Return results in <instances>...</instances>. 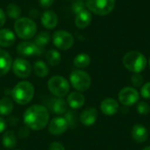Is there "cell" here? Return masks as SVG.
Segmentation results:
<instances>
[{
    "label": "cell",
    "mask_w": 150,
    "mask_h": 150,
    "mask_svg": "<svg viewBox=\"0 0 150 150\" xmlns=\"http://www.w3.org/2000/svg\"><path fill=\"white\" fill-rule=\"evenodd\" d=\"M23 121L31 130H42L49 122V112L41 105H33L25 111Z\"/></svg>",
    "instance_id": "6da1fadb"
},
{
    "label": "cell",
    "mask_w": 150,
    "mask_h": 150,
    "mask_svg": "<svg viewBox=\"0 0 150 150\" xmlns=\"http://www.w3.org/2000/svg\"><path fill=\"white\" fill-rule=\"evenodd\" d=\"M34 96V87L28 81L18 82L11 91V98L15 103L25 105L32 101Z\"/></svg>",
    "instance_id": "7a4b0ae2"
},
{
    "label": "cell",
    "mask_w": 150,
    "mask_h": 150,
    "mask_svg": "<svg viewBox=\"0 0 150 150\" xmlns=\"http://www.w3.org/2000/svg\"><path fill=\"white\" fill-rule=\"evenodd\" d=\"M123 65L133 73L142 72L147 66V59L145 55L139 51L127 52L123 57Z\"/></svg>",
    "instance_id": "3957f363"
},
{
    "label": "cell",
    "mask_w": 150,
    "mask_h": 150,
    "mask_svg": "<svg viewBox=\"0 0 150 150\" xmlns=\"http://www.w3.org/2000/svg\"><path fill=\"white\" fill-rule=\"evenodd\" d=\"M14 30L16 34L20 39L29 40L35 36L37 32V25L33 19L23 17L15 21Z\"/></svg>",
    "instance_id": "277c9868"
},
{
    "label": "cell",
    "mask_w": 150,
    "mask_h": 150,
    "mask_svg": "<svg viewBox=\"0 0 150 150\" xmlns=\"http://www.w3.org/2000/svg\"><path fill=\"white\" fill-rule=\"evenodd\" d=\"M48 91L57 98H64L69 92V81L62 76H54L47 81Z\"/></svg>",
    "instance_id": "5b68a950"
},
{
    "label": "cell",
    "mask_w": 150,
    "mask_h": 150,
    "mask_svg": "<svg viewBox=\"0 0 150 150\" xmlns=\"http://www.w3.org/2000/svg\"><path fill=\"white\" fill-rule=\"evenodd\" d=\"M69 81L73 88L79 92L86 91L91 85L90 75L83 69L73 70L69 75Z\"/></svg>",
    "instance_id": "8992f818"
},
{
    "label": "cell",
    "mask_w": 150,
    "mask_h": 150,
    "mask_svg": "<svg viewBox=\"0 0 150 150\" xmlns=\"http://www.w3.org/2000/svg\"><path fill=\"white\" fill-rule=\"evenodd\" d=\"M88 10L99 16H105L111 13L116 4V0H86Z\"/></svg>",
    "instance_id": "52a82bcc"
},
{
    "label": "cell",
    "mask_w": 150,
    "mask_h": 150,
    "mask_svg": "<svg viewBox=\"0 0 150 150\" xmlns=\"http://www.w3.org/2000/svg\"><path fill=\"white\" fill-rule=\"evenodd\" d=\"M54 45L61 50H68L74 44V37L65 30H58L53 35Z\"/></svg>",
    "instance_id": "ba28073f"
},
{
    "label": "cell",
    "mask_w": 150,
    "mask_h": 150,
    "mask_svg": "<svg viewBox=\"0 0 150 150\" xmlns=\"http://www.w3.org/2000/svg\"><path fill=\"white\" fill-rule=\"evenodd\" d=\"M140 94L134 87H125L119 93V100L125 106H130L137 103Z\"/></svg>",
    "instance_id": "9c48e42d"
},
{
    "label": "cell",
    "mask_w": 150,
    "mask_h": 150,
    "mask_svg": "<svg viewBox=\"0 0 150 150\" xmlns=\"http://www.w3.org/2000/svg\"><path fill=\"white\" fill-rule=\"evenodd\" d=\"M13 73L19 78H27L32 72V66L30 62L23 58H17L11 65Z\"/></svg>",
    "instance_id": "30bf717a"
},
{
    "label": "cell",
    "mask_w": 150,
    "mask_h": 150,
    "mask_svg": "<svg viewBox=\"0 0 150 150\" xmlns=\"http://www.w3.org/2000/svg\"><path fill=\"white\" fill-rule=\"evenodd\" d=\"M17 52L18 54L27 57V56H40L43 53V48L38 47L34 42L23 41L20 42L17 47Z\"/></svg>",
    "instance_id": "8fae6325"
},
{
    "label": "cell",
    "mask_w": 150,
    "mask_h": 150,
    "mask_svg": "<svg viewBox=\"0 0 150 150\" xmlns=\"http://www.w3.org/2000/svg\"><path fill=\"white\" fill-rule=\"evenodd\" d=\"M69 128V123L63 117L54 118L47 126V130L50 134L54 136H60L63 134Z\"/></svg>",
    "instance_id": "7c38bea8"
},
{
    "label": "cell",
    "mask_w": 150,
    "mask_h": 150,
    "mask_svg": "<svg viewBox=\"0 0 150 150\" xmlns=\"http://www.w3.org/2000/svg\"><path fill=\"white\" fill-rule=\"evenodd\" d=\"M100 110L105 116H112L118 112L119 104L114 98H107L101 102Z\"/></svg>",
    "instance_id": "4fadbf2b"
},
{
    "label": "cell",
    "mask_w": 150,
    "mask_h": 150,
    "mask_svg": "<svg viewBox=\"0 0 150 150\" xmlns=\"http://www.w3.org/2000/svg\"><path fill=\"white\" fill-rule=\"evenodd\" d=\"M98 111L94 107H88L85 110L83 111V112L80 115V122L86 126L90 127L92 126L98 119Z\"/></svg>",
    "instance_id": "5bb4252c"
},
{
    "label": "cell",
    "mask_w": 150,
    "mask_h": 150,
    "mask_svg": "<svg viewBox=\"0 0 150 150\" xmlns=\"http://www.w3.org/2000/svg\"><path fill=\"white\" fill-rule=\"evenodd\" d=\"M91 20H92V16H91V11L89 10L84 9L83 11L76 14L75 25H76V27L80 29H84L90 25V24L91 23Z\"/></svg>",
    "instance_id": "9a60e30c"
},
{
    "label": "cell",
    "mask_w": 150,
    "mask_h": 150,
    "mask_svg": "<svg viewBox=\"0 0 150 150\" xmlns=\"http://www.w3.org/2000/svg\"><path fill=\"white\" fill-rule=\"evenodd\" d=\"M85 103V97L82 92L73 91L69 94L67 98V104L72 109H79L83 106Z\"/></svg>",
    "instance_id": "2e32d148"
},
{
    "label": "cell",
    "mask_w": 150,
    "mask_h": 150,
    "mask_svg": "<svg viewBox=\"0 0 150 150\" xmlns=\"http://www.w3.org/2000/svg\"><path fill=\"white\" fill-rule=\"evenodd\" d=\"M12 65V59L10 55V54L0 48V76H3L6 75Z\"/></svg>",
    "instance_id": "e0dca14e"
},
{
    "label": "cell",
    "mask_w": 150,
    "mask_h": 150,
    "mask_svg": "<svg viewBox=\"0 0 150 150\" xmlns=\"http://www.w3.org/2000/svg\"><path fill=\"white\" fill-rule=\"evenodd\" d=\"M41 24L47 29H54L58 24V17L54 11H46L41 16Z\"/></svg>",
    "instance_id": "ac0fdd59"
},
{
    "label": "cell",
    "mask_w": 150,
    "mask_h": 150,
    "mask_svg": "<svg viewBox=\"0 0 150 150\" xmlns=\"http://www.w3.org/2000/svg\"><path fill=\"white\" fill-rule=\"evenodd\" d=\"M132 138L137 143L145 142L149 138L148 129L141 124H137V125L134 126V127L132 129Z\"/></svg>",
    "instance_id": "d6986e66"
},
{
    "label": "cell",
    "mask_w": 150,
    "mask_h": 150,
    "mask_svg": "<svg viewBox=\"0 0 150 150\" xmlns=\"http://www.w3.org/2000/svg\"><path fill=\"white\" fill-rule=\"evenodd\" d=\"M49 107H50V110L54 113L57 115H62L67 112L68 104H67V101L63 99V98H56L52 99V102Z\"/></svg>",
    "instance_id": "ffe728a7"
},
{
    "label": "cell",
    "mask_w": 150,
    "mask_h": 150,
    "mask_svg": "<svg viewBox=\"0 0 150 150\" xmlns=\"http://www.w3.org/2000/svg\"><path fill=\"white\" fill-rule=\"evenodd\" d=\"M16 38L13 32L9 29H0V46L3 47H11L15 43Z\"/></svg>",
    "instance_id": "44dd1931"
},
{
    "label": "cell",
    "mask_w": 150,
    "mask_h": 150,
    "mask_svg": "<svg viewBox=\"0 0 150 150\" xmlns=\"http://www.w3.org/2000/svg\"><path fill=\"white\" fill-rule=\"evenodd\" d=\"M13 109L14 105L11 98L5 97L0 99V115L9 116L13 112Z\"/></svg>",
    "instance_id": "7402d4cb"
},
{
    "label": "cell",
    "mask_w": 150,
    "mask_h": 150,
    "mask_svg": "<svg viewBox=\"0 0 150 150\" xmlns=\"http://www.w3.org/2000/svg\"><path fill=\"white\" fill-rule=\"evenodd\" d=\"M2 143L7 149H12L17 144V136L13 131H7L2 138Z\"/></svg>",
    "instance_id": "603a6c76"
},
{
    "label": "cell",
    "mask_w": 150,
    "mask_h": 150,
    "mask_svg": "<svg viewBox=\"0 0 150 150\" xmlns=\"http://www.w3.org/2000/svg\"><path fill=\"white\" fill-rule=\"evenodd\" d=\"M33 72L40 78H44L49 74V69L43 61H37L33 64Z\"/></svg>",
    "instance_id": "cb8c5ba5"
},
{
    "label": "cell",
    "mask_w": 150,
    "mask_h": 150,
    "mask_svg": "<svg viewBox=\"0 0 150 150\" xmlns=\"http://www.w3.org/2000/svg\"><path fill=\"white\" fill-rule=\"evenodd\" d=\"M90 63H91V57L88 54L85 53H81L77 54L74 59V65L80 69L87 68L90 65Z\"/></svg>",
    "instance_id": "d4e9b609"
},
{
    "label": "cell",
    "mask_w": 150,
    "mask_h": 150,
    "mask_svg": "<svg viewBox=\"0 0 150 150\" xmlns=\"http://www.w3.org/2000/svg\"><path fill=\"white\" fill-rule=\"evenodd\" d=\"M46 59L49 65L51 66H58L61 63L62 56L61 54L55 49H50L46 54Z\"/></svg>",
    "instance_id": "484cf974"
},
{
    "label": "cell",
    "mask_w": 150,
    "mask_h": 150,
    "mask_svg": "<svg viewBox=\"0 0 150 150\" xmlns=\"http://www.w3.org/2000/svg\"><path fill=\"white\" fill-rule=\"evenodd\" d=\"M6 14L12 19H18L21 15V9L16 4H10L6 7Z\"/></svg>",
    "instance_id": "4316f807"
},
{
    "label": "cell",
    "mask_w": 150,
    "mask_h": 150,
    "mask_svg": "<svg viewBox=\"0 0 150 150\" xmlns=\"http://www.w3.org/2000/svg\"><path fill=\"white\" fill-rule=\"evenodd\" d=\"M50 40V35L47 32H40L39 34L35 36L34 43L40 47H44Z\"/></svg>",
    "instance_id": "83f0119b"
},
{
    "label": "cell",
    "mask_w": 150,
    "mask_h": 150,
    "mask_svg": "<svg viewBox=\"0 0 150 150\" xmlns=\"http://www.w3.org/2000/svg\"><path fill=\"white\" fill-rule=\"evenodd\" d=\"M136 110L141 115L145 116V115H148L150 112V105L146 101H140L137 103Z\"/></svg>",
    "instance_id": "f1b7e54d"
},
{
    "label": "cell",
    "mask_w": 150,
    "mask_h": 150,
    "mask_svg": "<svg viewBox=\"0 0 150 150\" xmlns=\"http://www.w3.org/2000/svg\"><path fill=\"white\" fill-rule=\"evenodd\" d=\"M64 118L68 121L69 127L70 126L71 127H74L76 126V123H77V114L74 111H69V112H67Z\"/></svg>",
    "instance_id": "f546056e"
},
{
    "label": "cell",
    "mask_w": 150,
    "mask_h": 150,
    "mask_svg": "<svg viewBox=\"0 0 150 150\" xmlns=\"http://www.w3.org/2000/svg\"><path fill=\"white\" fill-rule=\"evenodd\" d=\"M86 4L84 0H75L74 3L72 4V11L74 13L77 14L78 12L83 11L85 9Z\"/></svg>",
    "instance_id": "4dcf8cb0"
},
{
    "label": "cell",
    "mask_w": 150,
    "mask_h": 150,
    "mask_svg": "<svg viewBox=\"0 0 150 150\" xmlns=\"http://www.w3.org/2000/svg\"><path fill=\"white\" fill-rule=\"evenodd\" d=\"M131 82L134 87H141L143 84L144 78L140 73H134L131 77Z\"/></svg>",
    "instance_id": "1f68e13d"
},
{
    "label": "cell",
    "mask_w": 150,
    "mask_h": 150,
    "mask_svg": "<svg viewBox=\"0 0 150 150\" xmlns=\"http://www.w3.org/2000/svg\"><path fill=\"white\" fill-rule=\"evenodd\" d=\"M141 96L146 99H150V82L146 83L141 88Z\"/></svg>",
    "instance_id": "d6a6232c"
},
{
    "label": "cell",
    "mask_w": 150,
    "mask_h": 150,
    "mask_svg": "<svg viewBox=\"0 0 150 150\" xmlns=\"http://www.w3.org/2000/svg\"><path fill=\"white\" fill-rule=\"evenodd\" d=\"M48 150H66L64 146L59 142H53L52 143H50Z\"/></svg>",
    "instance_id": "836d02e7"
},
{
    "label": "cell",
    "mask_w": 150,
    "mask_h": 150,
    "mask_svg": "<svg viewBox=\"0 0 150 150\" xmlns=\"http://www.w3.org/2000/svg\"><path fill=\"white\" fill-rule=\"evenodd\" d=\"M29 134H30L29 128H28L26 126L21 127V128L18 130V136L21 137V138H26V137H28Z\"/></svg>",
    "instance_id": "e575fe53"
},
{
    "label": "cell",
    "mask_w": 150,
    "mask_h": 150,
    "mask_svg": "<svg viewBox=\"0 0 150 150\" xmlns=\"http://www.w3.org/2000/svg\"><path fill=\"white\" fill-rule=\"evenodd\" d=\"M54 0H39V4L42 8H49L53 5Z\"/></svg>",
    "instance_id": "d590c367"
},
{
    "label": "cell",
    "mask_w": 150,
    "mask_h": 150,
    "mask_svg": "<svg viewBox=\"0 0 150 150\" xmlns=\"http://www.w3.org/2000/svg\"><path fill=\"white\" fill-rule=\"evenodd\" d=\"M5 21H6V14L3 11V9L0 8V28L5 24Z\"/></svg>",
    "instance_id": "8d00e7d4"
},
{
    "label": "cell",
    "mask_w": 150,
    "mask_h": 150,
    "mask_svg": "<svg viewBox=\"0 0 150 150\" xmlns=\"http://www.w3.org/2000/svg\"><path fill=\"white\" fill-rule=\"evenodd\" d=\"M6 128V121L0 116V134H2Z\"/></svg>",
    "instance_id": "74e56055"
},
{
    "label": "cell",
    "mask_w": 150,
    "mask_h": 150,
    "mask_svg": "<svg viewBox=\"0 0 150 150\" xmlns=\"http://www.w3.org/2000/svg\"><path fill=\"white\" fill-rule=\"evenodd\" d=\"M8 121H9L8 123H9L11 126H16V125H17V123L18 122V120L17 118H15V119H14V120H13V117H11V118H10V119H9V120H8Z\"/></svg>",
    "instance_id": "f35d334b"
},
{
    "label": "cell",
    "mask_w": 150,
    "mask_h": 150,
    "mask_svg": "<svg viewBox=\"0 0 150 150\" xmlns=\"http://www.w3.org/2000/svg\"><path fill=\"white\" fill-rule=\"evenodd\" d=\"M142 150H150V146H147V147H145V148H144Z\"/></svg>",
    "instance_id": "ab89813d"
},
{
    "label": "cell",
    "mask_w": 150,
    "mask_h": 150,
    "mask_svg": "<svg viewBox=\"0 0 150 150\" xmlns=\"http://www.w3.org/2000/svg\"><path fill=\"white\" fill-rule=\"evenodd\" d=\"M149 68H150V59H149Z\"/></svg>",
    "instance_id": "60d3db41"
},
{
    "label": "cell",
    "mask_w": 150,
    "mask_h": 150,
    "mask_svg": "<svg viewBox=\"0 0 150 150\" xmlns=\"http://www.w3.org/2000/svg\"><path fill=\"white\" fill-rule=\"evenodd\" d=\"M16 150H20V149H16Z\"/></svg>",
    "instance_id": "b9f144b4"
},
{
    "label": "cell",
    "mask_w": 150,
    "mask_h": 150,
    "mask_svg": "<svg viewBox=\"0 0 150 150\" xmlns=\"http://www.w3.org/2000/svg\"><path fill=\"white\" fill-rule=\"evenodd\" d=\"M69 1H71V0H69Z\"/></svg>",
    "instance_id": "7bdbcfd3"
}]
</instances>
